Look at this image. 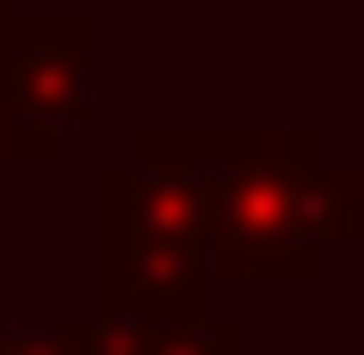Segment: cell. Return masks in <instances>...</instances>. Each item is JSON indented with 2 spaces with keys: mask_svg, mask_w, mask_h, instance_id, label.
Returning <instances> with one entry per match:
<instances>
[{
  "mask_svg": "<svg viewBox=\"0 0 364 355\" xmlns=\"http://www.w3.org/2000/svg\"><path fill=\"white\" fill-rule=\"evenodd\" d=\"M364 237V178L322 127H220L203 288H305Z\"/></svg>",
  "mask_w": 364,
  "mask_h": 355,
  "instance_id": "6da1fadb",
  "label": "cell"
},
{
  "mask_svg": "<svg viewBox=\"0 0 364 355\" xmlns=\"http://www.w3.org/2000/svg\"><path fill=\"white\" fill-rule=\"evenodd\" d=\"M220 127H136L93 178V305H203V203Z\"/></svg>",
  "mask_w": 364,
  "mask_h": 355,
  "instance_id": "7a4b0ae2",
  "label": "cell"
},
{
  "mask_svg": "<svg viewBox=\"0 0 364 355\" xmlns=\"http://www.w3.org/2000/svg\"><path fill=\"white\" fill-rule=\"evenodd\" d=\"M93 355H255V330L237 313L203 305H93L85 313Z\"/></svg>",
  "mask_w": 364,
  "mask_h": 355,
  "instance_id": "3957f363",
  "label": "cell"
},
{
  "mask_svg": "<svg viewBox=\"0 0 364 355\" xmlns=\"http://www.w3.org/2000/svg\"><path fill=\"white\" fill-rule=\"evenodd\" d=\"M51 161H60V136L0 85V170H51Z\"/></svg>",
  "mask_w": 364,
  "mask_h": 355,
  "instance_id": "277c9868",
  "label": "cell"
},
{
  "mask_svg": "<svg viewBox=\"0 0 364 355\" xmlns=\"http://www.w3.org/2000/svg\"><path fill=\"white\" fill-rule=\"evenodd\" d=\"M0 355H93L85 313H34V322H0Z\"/></svg>",
  "mask_w": 364,
  "mask_h": 355,
  "instance_id": "5b68a950",
  "label": "cell"
},
{
  "mask_svg": "<svg viewBox=\"0 0 364 355\" xmlns=\"http://www.w3.org/2000/svg\"><path fill=\"white\" fill-rule=\"evenodd\" d=\"M17 17H26V0H0V43L17 34Z\"/></svg>",
  "mask_w": 364,
  "mask_h": 355,
  "instance_id": "8992f818",
  "label": "cell"
}]
</instances>
